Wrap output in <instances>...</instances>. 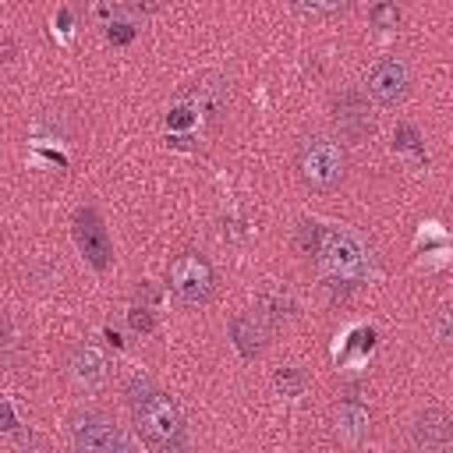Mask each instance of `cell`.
<instances>
[{
	"instance_id": "6da1fadb",
	"label": "cell",
	"mask_w": 453,
	"mask_h": 453,
	"mask_svg": "<svg viewBox=\"0 0 453 453\" xmlns=\"http://www.w3.org/2000/svg\"><path fill=\"white\" fill-rule=\"evenodd\" d=\"M124 400L131 407L134 428L142 435L145 446L159 449V453H177L188 446V425L180 407L145 375H131L124 386Z\"/></svg>"
},
{
	"instance_id": "7a4b0ae2",
	"label": "cell",
	"mask_w": 453,
	"mask_h": 453,
	"mask_svg": "<svg viewBox=\"0 0 453 453\" xmlns=\"http://www.w3.org/2000/svg\"><path fill=\"white\" fill-rule=\"evenodd\" d=\"M343 149L329 138V134H308L301 138L297 145V170H301V180L315 191H329L340 184L343 177Z\"/></svg>"
},
{
	"instance_id": "3957f363",
	"label": "cell",
	"mask_w": 453,
	"mask_h": 453,
	"mask_svg": "<svg viewBox=\"0 0 453 453\" xmlns=\"http://www.w3.org/2000/svg\"><path fill=\"white\" fill-rule=\"evenodd\" d=\"M67 432H71V446L85 449V453H124L127 449V442H124L120 428L113 425V418L96 411V407L74 411L67 418Z\"/></svg>"
},
{
	"instance_id": "277c9868",
	"label": "cell",
	"mask_w": 453,
	"mask_h": 453,
	"mask_svg": "<svg viewBox=\"0 0 453 453\" xmlns=\"http://www.w3.org/2000/svg\"><path fill=\"white\" fill-rule=\"evenodd\" d=\"M212 283H216V276H212V265H209L205 255L184 251V255H177V258L170 262V290H173L184 304H191V308L205 304L209 294H212Z\"/></svg>"
},
{
	"instance_id": "5b68a950",
	"label": "cell",
	"mask_w": 453,
	"mask_h": 453,
	"mask_svg": "<svg viewBox=\"0 0 453 453\" xmlns=\"http://www.w3.org/2000/svg\"><path fill=\"white\" fill-rule=\"evenodd\" d=\"M407 92H411V71H407V64L400 57H382V60L372 64V71H368V96L375 103L396 106V103L407 99Z\"/></svg>"
},
{
	"instance_id": "8992f818",
	"label": "cell",
	"mask_w": 453,
	"mask_h": 453,
	"mask_svg": "<svg viewBox=\"0 0 453 453\" xmlns=\"http://www.w3.org/2000/svg\"><path fill=\"white\" fill-rule=\"evenodd\" d=\"M329 110H333V124H336L340 134L350 138V142H365V138L375 131V120H372V113H368V103H365V96L354 92V88L333 92Z\"/></svg>"
},
{
	"instance_id": "52a82bcc",
	"label": "cell",
	"mask_w": 453,
	"mask_h": 453,
	"mask_svg": "<svg viewBox=\"0 0 453 453\" xmlns=\"http://www.w3.org/2000/svg\"><path fill=\"white\" fill-rule=\"evenodd\" d=\"M71 234H74L78 251H81L96 269H106V265H110L113 248H110L106 226H103V219H99V212H96L92 205H81V209L74 212V226H71Z\"/></svg>"
},
{
	"instance_id": "ba28073f",
	"label": "cell",
	"mask_w": 453,
	"mask_h": 453,
	"mask_svg": "<svg viewBox=\"0 0 453 453\" xmlns=\"http://www.w3.org/2000/svg\"><path fill=\"white\" fill-rule=\"evenodd\" d=\"M319 255L329 262V269L336 276H347V280H354L365 269V248L347 230H322V251Z\"/></svg>"
},
{
	"instance_id": "9c48e42d",
	"label": "cell",
	"mask_w": 453,
	"mask_h": 453,
	"mask_svg": "<svg viewBox=\"0 0 453 453\" xmlns=\"http://www.w3.org/2000/svg\"><path fill=\"white\" fill-rule=\"evenodd\" d=\"M180 103H191L205 124H216V120L226 113V106H230V88H226L223 78L205 74V78H198V81L180 96Z\"/></svg>"
},
{
	"instance_id": "30bf717a",
	"label": "cell",
	"mask_w": 453,
	"mask_h": 453,
	"mask_svg": "<svg viewBox=\"0 0 453 453\" xmlns=\"http://www.w3.org/2000/svg\"><path fill=\"white\" fill-rule=\"evenodd\" d=\"M67 379L74 382V389H99L106 382V357L92 347V343H78L67 357Z\"/></svg>"
},
{
	"instance_id": "8fae6325",
	"label": "cell",
	"mask_w": 453,
	"mask_h": 453,
	"mask_svg": "<svg viewBox=\"0 0 453 453\" xmlns=\"http://www.w3.org/2000/svg\"><path fill=\"white\" fill-rule=\"evenodd\" d=\"M449 439H453V421H449L442 411H435V407L421 411V414L414 418V425H411V442H414V446L435 449V446H446Z\"/></svg>"
},
{
	"instance_id": "7c38bea8",
	"label": "cell",
	"mask_w": 453,
	"mask_h": 453,
	"mask_svg": "<svg viewBox=\"0 0 453 453\" xmlns=\"http://www.w3.org/2000/svg\"><path fill=\"white\" fill-rule=\"evenodd\" d=\"M230 340L237 347L241 357H258L262 347H265V326H262V315H251V311H241L230 319Z\"/></svg>"
},
{
	"instance_id": "4fadbf2b",
	"label": "cell",
	"mask_w": 453,
	"mask_h": 453,
	"mask_svg": "<svg viewBox=\"0 0 453 453\" xmlns=\"http://www.w3.org/2000/svg\"><path fill=\"white\" fill-rule=\"evenodd\" d=\"M333 428H336V435H340L343 442H361L365 432H368V411H365V403L343 400V403L336 407V414H333Z\"/></svg>"
},
{
	"instance_id": "5bb4252c",
	"label": "cell",
	"mask_w": 453,
	"mask_h": 453,
	"mask_svg": "<svg viewBox=\"0 0 453 453\" xmlns=\"http://www.w3.org/2000/svg\"><path fill=\"white\" fill-rule=\"evenodd\" d=\"M294 311H297V304H294V294H290L287 287H265V290L258 294V315H262L265 322L280 326V322L294 319Z\"/></svg>"
},
{
	"instance_id": "9a60e30c",
	"label": "cell",
	"mask_w": 453,
	"mask_h": 453,
	"mask_svg": "<svg viewBox=\"0 0 453 453\" xmlns=\"http://www.w3.org/2000/svg\"><path fill=\"white\" fill-rule=\"evenodd\" d=\"M322 230L326 226H319V223H301L297 226V248L304 255H319L322 251Z\"/></svg>"
},
{
	"instance_id": "2e32d148",
	"label": "cell",
	"mask_w": 453,
	"mask_h": 453,
	"mask_svg": "<svg viewBox=\"0 0 453 453\" xmlns=\"http://www.w3.org/2000/svg\"><path fill=\"white\" fill-rule=\"evenodd\" d=\"M273 386H276L283 396H297V393L304 389V375H301L297 368H280V372L273 375Z\"/></svg>"
},
{
	"instance_id": "e0dca14e",
	"label": "cell",
	"mask_w": 453,
	"mask_h": 453,
	"mask_svg": "<svg viewBox=\"0 0 453 453\" xmlns=\"http://www.w3.org/2000/svg\"><path fill=\"white\" fill-rule=\"evenodd\" d=\"M350 4H354V0H297L301 11H308V14H322V18L340 14V11H347Z\"/></svg>"
},
{
	"instance_id": "ac0fdd59",
	"label": "cell",
	"mask_w": 453,
	"mask_h": 453,
	"mask_svg": "<svg viewBox=\"0 0 453 453\" xmlns=\"http://www.w3.org/2000/svg\"><path fill=\"white\" fill-rule=\"evenodd\" d=\"M202 117H198V110L191 106V103H180V106H173L170 110V117H166V124L173 127V131H184V127H195Z\"/></svg>"
},
{
	"instance_id": "d6986e66",
	"label": "cell",
	"mask_w": 453,
	"mask_h": 453,
	"mask_svg": "<svg viewBox=\"0 0 453 453\" xmlns=\"http://www.w3.org/2000/svg\"><path fill=\"white\" fill-rule=\"evenodd\" d=\"M368 18H372V25H375V28H396L400 11H396L389 0H382V4H375V7H372V14H368Z\"/></svg>"
},
{
	"instance_id": "ffe728a7",
	"label": "cell",
	"mask_w": 453,
	"mask_h": 453,
	"mask_svg": "<svg viewBox=\"0 0 453 453\" xmlns=\"http://www.w3.org/2000/svg\"><path fill=\"white\" fill-rule=\"evenodd\" d=\"M127 322H131L134 333H152V329H156V319H152V311H149L145 304H134V308L127 311Z\"/></svg>"
},
{
	"instance_id": "44dd1931",
	"label": "cell",
	"mask_w": 453,
	"mask_h": 453,
	"mask_svg": "<svg viewBox=\"0 0 453 453\" xmlns=\"http://www.w3.org/2000/svg\"><path fill=\"white\" fill-rule=\"evenodd\" d=\"M418 142H421V134H418L414 124H400L396 134H393V145L396 149H418Z\"/></svg>"
},
{
	"instance_id": "7402d4cb",
	"label": "cell",
	"mask_w": 453,
	"mask_h": 453,
	"mask_svg": "<svg viewBox=\"0 0 453 453\" xmlns=\"http://www.w3.org/2000/svg\"><path fill=\"white\" fill-rule=\"evenodd\" d=\"M435 333L453 343V304H442V308L435 311Z\"/></svg>"
},
{
	"instance_id": "603a6c76",
	"label": "cell",
	"mask_w": 453,
	"mask_h": 453,
	"mask_svg": "<svg viewBox=\"0 0 453 453\" xmlns=\"http://www.w3.org/2000/svg\"><path fill=\"white\" fill-rule=\"evenodd\" d=\"M106 35H110V42H131L134 39V25L131 21H110Z\"/></svg>"
},
{
	"instance_id": "cb8c5ba5",
	"label": "cell",
	"mask_w": 453,
	"mask_h": 453,
	"mask_svg": "<svg viewBox=\"0 0 453 453\" xmlns=\"http://www.w3.org/2000/svg\"><path fill=\"white\" fill-rule=\"evenodd\" d=\"M88 14L103 18V21H113V0H88Z\"/></svg>"
},
{
	"instance_id": "d4e9b609",
	"label": "cell",
	"mask_w": 453,
	"mask_h": 453,
	"mask_svg": "<svg viewBox=\"0 0 453 453\" xmlns=\"http://www.w3.org/2000/svg\"><path fill=\"white\" fill-rule=\"evenodd\" d=\"M372 340H375V333H372V329H357V333L350 336V347H347V350H368V347H372Z\"/></svg>"
},
{
	"instance_id": "484cf974",
	"label": "cell",
	"mask_w": 453,
	"mask_h": 453,
	"mask_svg": "<svg viewBox=\"0 0 453 453\" xmlns=\"http://www.w3.org/2000/svg\"><path fill=\"white\" fill-rule=\"evenodd\" d=\"M156 7H159V0H134V11H145V14H149V11H156Z\"/></svg>"
}]
</instances>
